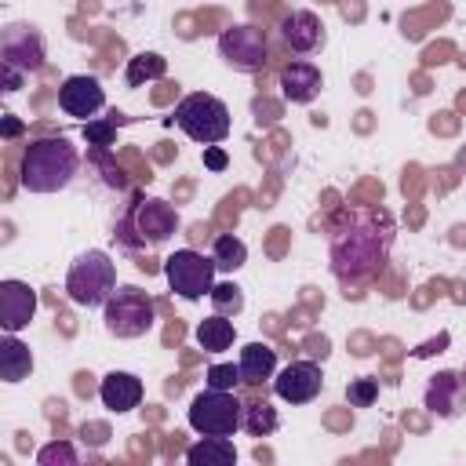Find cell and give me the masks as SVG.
I'll return each instance as SVG.
<instances>
[{
  "mask_svg": "<svg viewBox=\"0 0 466 466\" xmlns=\"http://www.w3.org/2000/svg\"><path fill=\"white\" fill-rule=\"evenodd\" d=\"M186 462L189 466H233L237 448L229 437H200L186 448Z\"/></svg>",
  "mask_w": 466,
  "mask_h": 466,
  "instance_id": "ffe728a7",
  "label": "cell"
},
{
  "mask_svg": "<svg viewBox=\"0 0 466 466\" xmlns=\"http://www.w3.org/2000/svg\"><path fill=\"white\" fill-rule=\"evenodd\" d=\"M218 55L237 73H258L266 66V33L255 25H229L218 36Z\"/></svg>",
  "mask_w": 466,
  "mask_h": 466,
  "instance_id": "30bf717a",
  "label": "cell"
},
{
  "mask_svg": "<svg viewBox=\"0 0 466 466\" xmlns=\"http://www.w3.org/2000/svg\"><path fill=\"white\" fill-rule=\"evenodd\" d=\"M113 135H116V120H87V124H84L87 146L106 149V146H113Z\"/></svg>",
  "mask_w": 466,
  "mask_h": 466,
  "instance_id": "f1b7e54d",
  "label": "cell"
},
{
  "mask_svg": "<svg viewBox=\"0 0 466 466\" xmlns=\"http://www.w3.org/2000/svg\"><path fill=\"white\" fill-rule=\"evenodd\" d=\"M36 313V291L25 280H0V328L4 331H22Z\"/></svg>",
  "mask_w": 466,
  "mask_h": 466,
  "instance_id": "4fadbf2b",
  "label": "cell"
},
{
  "mask_svg": "<svg viewBox=\"0 0 466 466\" xmlns=\"http://www.w3.org/2000/svg\"><path fill=\"white\" fill-rule=\"evenodd\" d=\"M116 291V262L109 258V251L102 248H87L84 255H76V262L66 273V295L76 306H106L109 295Z\"/></svg>",
  "mask_w": 466,
  "mask_h": 466,
  "instance_id": "277c9868",
  "label": "cell"
},
{
  "mask_svg": "<svg viewBox=\"0 0 466 466\" xmlns=\"http://www.w3.org/2000/svg\"><path fill=\"white\" fill-rule=\"evenodd\" d=\"M320 87H324V76H320V69H317L313 62H306V58H291V62L280 69V95H284L288 102H295V106L313 102V98L320 95Z\"/></svg>",
  "mask_w": 466,
  "mask_h": 466,
  "instance_id": "9a60e30c",
  "label": "cell"
},
{
  "mask_svg": "<svg viewBox=\"0 0 466 466\" xmlns=\"http://www.w3.org/2000/svg\"><path fill=\"white\" fill-rule=\"evenodd\" d=\"M164 73H167V58L157 51H142L127 62V84L131 87H142L146 80H160Z\"/></svg>",
  "mask_w": 466,
  "mask_h": 466,
  "instance_id": "cb8c5ba5",
  "label": "cell"
},
{
  "mask_svg": "<svg viewBox=\"0 0 466 466\" xmlns=\"http://www.w3.org/2000/svg\"><path fill=\"white\" fill-rule=\"evenodd\" d=\"M244 379H240V368L237 364H211L208 368V386L211 390H237Z\"/></svg>",
  "mask_w": 466,
  "mask_h": 466,
  "instance_id": "83f0119b",
  "label": "cell"
},
{
  "mask_svg": "<svg viewBox=\"0 0 466 466\" xmlns=\"http://www.w3.org/2000/svg\"><path fill=\"white\" fill-rule=\"evenodd\" d=\"M106 106V91L95 76L87 73H76V76H66L62 87H58V109L69 113V116H80V120H91L98 109Z\"/></svg>",
  "mask_w": 466,
  "mask_h": 466,
  "instance_id": "7c38bea8",
  "label": "cell"
},
{
  "mask_svg": "<svg viewBox=\"0 0 466 466\" xmlns=\"http://www.w3.org/2000/svg\"><path fill=\"white\" fill-rule=\"evenodd\" d=\"M208 299L215 302V313H240L244 309V291L237 284H215Z\"/></svg>",
  "mask_w": 466,
  "mask_h": 466,
  "instance_id": "484cf974",
  "label": "cell"
},
{
  "mask_svg": "<svg viewBox=\"0 0 466 466\" xmlns=\"http://www.w3.org/2000/svg\"><path fill=\"white\" fill-rule=\"evenodd\" d=\"M36 462L40 466H76V448L69 441H51L36 451Z\"/></svg>",
  "mask_w": 466,
  "mask_h": 466,
  "instance_id": "d4e9b609",
  "label": "cell"
},
{
  "mask_svg": "<svg viewBox=\"0 0 466 466\" xmlns=\"http://www.w3.org/2000/svg\"><path fill=\"white\" fill-rule=\"evenodd\" d=\"M211 258H215V266H218V273H233V269H240L244 262H248V244L240 240V237H215V244H211Z\"/></svg>",
  "mask_w": 466,
  "mask_h": 466,
  "instance_id": "7402d4cb",
  "label": "cell"
},
{
  "mask_svg": "<svg viewBox=\"0 0 466 466\" xmlns=\"http://www.w3.org/2000/svg\"><path fill=\"white\" fill-rule=\"evenodd\" d=\"M284 33V44L295 51V55H309L324 44V22L313 15V11H291L280 25Z\"/></svg>",
  "mask_w": 466,
  "mask_h": 466,
  "instance_id": "2e32d148",
  "label": "cell"
},
{
  "mask_svg": "<svg viewBox=\"0 0 466 466\" xmlns=\"http://www.w3.org/2000/svg\"><path fill=\"white\" fill-rule=\"evenodd\" d=\"M80 167V153L69 138H36L25 146L22 153V167H18V182L29 193H58L73 182Z\"/></svg>",
  "mask_w": 466,
  "mask_h": 466,
  "instance_id": "7a4b0ae2",
  "label": "cell"
},
{
  "mask_svg": "<svg viewBox=\"0 0 466 466\" xmlns=\"http://www.w3.org/2000/svg\"><path fill=\"white\" fill-rule=\"evenodd\" d=\"M193 335H197V346H200L204 353H222V350L233 346L237 328H233V320H229L226 313H211V317H204V320L197 324Z\"/></svg>",
  "mask_w": 466,
  "mask_h": 466,
  "instance_id": "44dd1931",
  "label": "cell"
},
{
  "mask_svg": "<svg viewBox=\"0 0 466 466\" xmlns=\"http://www.w3.org/2000/svg\"><path fill=\"white\" fill-rule=\"evenodd\" d=\"M189 426L200 437H233L244 426V404L233 390H204L189 404Z\"/></svg>",
  "mask_w": 466,
  "mask_h": 466,
  "instance_id": "52a82bcc",
  "label": "cell"
},
{
  "mask_svg": "<svg viewBox=\"0 0 466 466\" xmlns=\"http://www.w3.org/2000/svg\"><path fill=\"white\" fill-rule=\"evenodd\" d=\"M390 244H393V222L386 211L350 215V222L331 233V255H328L331 273L342 284H360L382 269Z\"/></svg>",
  "mask_w": 466,
  "mask_h": 466,
  "instance_id": "6da1fadb",
  "label": "cell"
},
{
  "mask_svg": "<svg viewBox=\"0 0 466 466\" xmlns=\"http://www.w3.org/2000/svg\"><path fill=\"white\" fill-rule=\"evenodd\" d=\"M426 408L441 419H455L466 408V379L459 371H437L426 386Z\"/></svg>",
  "mask_w": 466,
  "mask_h": 466,
  "instance_id": "5bb4252c",
  "label": "cell"
},
{
  "mask_svg": "<svg viewBox=\"0 0 466 466\" xmlns=\"http://www.w3.org/2000/svg\"><path fill=\"white\" fill-rule=\"evenodd\" d=\"M153 317H157L153 299L135 284H116V291L102 306V324L113 339H142L153 328Z\"/></svg>",
  "mask_w": 466,
  "mask_h": 466,
  "instance_id": "5b68a950",
  "label": "cell"
},
{
  "mask_svg": "<svg viewBox=\"0 0 466 466\" xmlns=\"http://www.w3.org/2000/svg\"><path fill=\"white\" fill-rule=\"evenodd\" d=\"M175 124L200 146H218L229 135V109L208 91H193L175 106Z\"/></svg>",
  "mask_w": 466,
  "mask_h": 466,
  "instance_id": "8992f818",
  "label": "cell"
},
{
  "mask_svg": "<svg viewBox=\"0 0 466 466\" xmlns=\"http://www.w3.org/2000/svg\"><path fill=\"white\" fill-rule=\"evenodd\" d=\"M18 131H22V124H18L11 113H4V135H7V138H15Z\"/></svg>",
  "mask_w": 466,
  "mask_h": 466,
  "instance_id": "1f68e13d",
  "label": "cell"
},
{
  "mask_svg": "<svg viewBox=\"0 0 466 466\" xmlns=\"http://www.w3.org/2000/svg\"><path fill=\"white\" fill-rule=\"evenodd\" d=\"M215 273H218L215 258H211V255H200V251H193V248H178L175 255L164 258L167 288H171L178 299H186V302H197V299L211 295Z\"/></svg>",
  "mask_w": 466,
  "mask_h": 466,
  "instance_id": "ba28073f",
  "label": "cell"
},
{
  "mask_svg": "<svg viewBox=\"0 0 466 466\" xmlns=\"http://www.w3.org/2000/svg\"><path fill=\"white\" fill-rule=\"evenodd\" d=\"M375 397H379V382H375V379H353V382L346 386V400H350L353 408H371Z\"/></svg>",
  "mask_w": 466,
  "mask_h": 466,
  "instance_id": "4316f807",
  "label": "cell"
},
{
  "mask_svg": "<svg viewBox=\"0 0 466 466\" xmlns=\"http://www.w3.org/2000/svg\"><path fill=\"white\" fill-rule=\"evenodd\" d=\"M0 73H4V91H18V87H22V76H25V73H18V69H11V66H0Z\"/></svg>",
  "mask_w": 466,
  "mask_h": 466,
  "instance_id": "4dcf8cb0",
  "label": "cell"
},
{
  "mask_svg": "<svg viewBox=\"0 0 466 466\" xmlns=\"http://www.w3.org/2000/svg\"><path fill=\"white\" fill-rule=\"evenodd\" d=\"M324 386V371L313 360H291L273 375V393L288 404H309Z\"/></svg>",
  "mask_w": 466,
  "mask_h": 466,
  "instance_id": "8fae6325",
  "label": "cell"
},
{
  "mask_svg": "<svg viewBox=\"0 0 466 466\" xmlns=\"http://www.w3.org/2000/svg\"><path fill=\"white\" fill-rule=\"evenodd\" d=\"M277 426H280V415H277V408L269 400L244 404V430L251 437H269V433H277Z\"/></svg>",
  "mask_w": 466,
  "mask_h": 466,
  "instance_id": "603a6c76",
  "label": "cell"
},
{
  "mask_svg": "<svg viewBox=\"0 0 466 466\" xmlns=\"http://www.w3.org/2000/svg\"><path fill=\"white\" fill-rule=\"evenodd\" d=\"M98 397H102V404L109 408V411H131V408H138V400H142V379L138 375H131V371H109V375H102V382H98Z\"/></svg>",
  "mask_w": 466,
  "mask_h": 466,
  "instance_id": "e0dca14e",
  "label": "cell"
},
{
  "mask_svg": "<svg viewBox=\"0 0 466 466\" xmlns=\"http://www.w3.org/2000/svg\"><path fill=\"white\" fill-rule=\"evenodd\" d=\"M175 229H178L175 204H167L160 197H142V200H135L124 211V218L116 222V233L113 237H120V244H127V248H157Z\"/></svg>",
  "mask_w": 466,
  "mask_h": 466,
  "instance_id": "3957f363",
  "label": "cell"
},
{
  "mask_svg": "<svg viewBox=\"0 0 466 466\" xmlns=\"http://www.w3.org/2000/svg\"><path fill=\"white\" fill-rule=\"evenodd\" d=\"M237 368H240L244 386H262L266 379L277 375V350L266 346V342H248V346L240 350Z\"/></svg>",
  "mask_w": 466,
  "mask_h": 466,
  "instance_id": "ac0fdd59",
  "label": "cell"
},
{
  "mask_svg": "<svg viewBox=\"0 0 466 466\" xmlns=\"http://www.w3.org/2000/svg\"><path fill=\"white\" fill-rule=\"evenodd\" d=\"M29 371H33V353H29V346H25L15 331H4V339H0V379L15 386V382L29 379Z\"/></svg>",
  "mask_w": 466,
  "mask_h": 466,
  "instance_id": "d6986e66",
  "label": "cell"
},
{
  "mask_svg": "<svg viewBox=\"0 0 466 466\" xmlns=\"http://www.w3.org/2000/svg\"><path fill=\"white\" fill-rule=\"evenodd\" d=\"M47 62L44 33L29 22H11L0 29V66H11L18 73H36Z\"/></svg>",
  "mask_w": 466,
  "mask_h": 466,
  "instance_id": "9c48e42d",
  "label": "cell"
},
{
  "mask_svg": "<svg viewBox=\"0 0 466 466\" xmlns=\"http://www.w3.org/2000/svg\"><path fill=\"white\" fill-rule=\"evenodd\" d=\"M204 164H208L211 171H222L229 160H226V153H222L218 146H204Z\"/></svg>",
  "mask_w": 466,
  "mask_h": 466,
  "instance_id": "f546056e",
  "label": "cell"
}]
</instances>
